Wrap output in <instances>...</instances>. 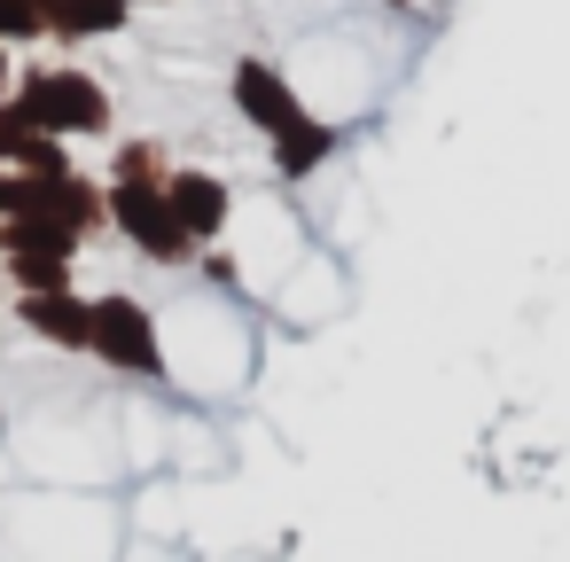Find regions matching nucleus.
I'll list each match as a JSON object with an SVG mask.
<instances>
[{"instance_id": "obj_1", "label": "nucleus", "mask_w": 570, "mask_h": 562, "mask_svg": "<svg viewBox=\"0 0 570 562\" xmlns=\"http://www.w3.org/2000/svg\"><path fill=\"white\" fill-rule=\"evenodd\" d=\"M17 102H24V118H32L40 134H56V141H95V134H110V95H102V79L63 71V63H24V71H17Z\"/></svg>"}, {"instance_id": "obj_2", "label": "nucleus", "mask_w": 570, "mask_h": 562, "mask_svg": "<svg viewBox=\"0 0 570 562\" xmlns=\"http://www.w3.org/2000/svg\"><path fill=\"white\" fill-rule=\"evenodd\" d=\"M110 227H118L149 266H188V258H196L188 227L173 219L165 180H126V172H110Z\"/></svg>"}, {"instance_id": "obj_3", "label": "nucleus", "mask_w": 570, "mask_h": 562, "mask_svg": "<svg viewBox=\"0 0 570 562\" xmlns=\"http://www.w3.org/2000/svg\"><path fill=\"white\" fill-rule=\"evenodd\" d=\"M71 266H79V235L71 227H56V219H0V274L17 282V297L71 289Z\"/></svg>"}, {"instance_id": "obj_4", "label": "nucleus", "mask_w": 570, "mask_h": 562, "mask_svg": "<svg viewBox=\"0 0 570 562\" xmlns=\"http://www.w3.org/2000/svg\"><path fill=\"white\" fill-rule=\"evenodd\" d=\"M95 359L110 375H165V344H157V313L126 289L95 297Z\"/></svg>"}, {"instance_id": "obj_5", "label": "nucleus", "mask_w": 570, "mask_h": 562, "mask_svg": "<svg viewBox=\"0 0 570 562\" xmlns=\"http://www.w3.org/2000/svg\"><path fill=\"white\" fill-rule=\"evenodd\" d=\"M227 95H235V110H243V118H250V126H258L266 141H282V134H289V126L305 118V102H297V87H289V79H282L274 63H258V56H250V63H235V79H227Z\"/></svg>"}, {"instance_id": "obj_6", "label": "nucleus", "mask_w": 570, "mask_h": 562, "mask_svg": "<svg viewBox=\"0 0 570 562\" xmlns=\"http://www.w3.org/2000/svg\"><path fill=\"white\" fill-rule=\"evenodd\" d=\"M17 328L56 344V352H95V297L79 289H48V297H17Z\"/></svg>"}, {"instance_id": "obj_7", "label": "nucleus", "mask_w": 570, "mask_h": 562, "mask_svg": "<svg viewBox=\"0 0 570 562\" xmlns=\"http://www.w3.org/2000/svg\"><path fill=\"white\" fill-rule=\"evenodd\" d=\"M165 196H173V219L188 227V243H219L227 235V211H235V196H227V180L219 172H173L165 180Z\"/></svg>"}, {"instance_id": "obj_8", "label": "nucleus", "mask_w": 570, "mask_h": 562, "mask_svg": "<svg viewBox=\"0 0 570 562\" xmlns=\"http://www.w3.org/2000/svg\"><path fill=\"white\" fill-rule=\"evenodd\" d=\"M266 149H274V172H282V180H313V172L336 157V126H321V118H297V126H289L282 141H266Z\"/></svg>"}, {"instance_id": "obj_9", "label": "nucleus", "mask_w": 570, "mask_h": 562, "mask_svg": "<svg viewBox=\"0 0 570 562\" xmlns=\"http://www.w3.org/2000/svg\"><path fill=\"white\" fill-rule=\"evenodd\" d=\"M32 141H40V126L24 118V102H17V95H0V172H17Z\"/></svg>"}, {"instance_id": "obj_10", "label": "nucleus", "mask_w": 570, "mask_h": 562, "mask_svg": "<svg viewBox=\"0 0 570 562\" xmlns=\"http://www.w3.org/2000/svg\"><path fill=\"white\" fill-rule=\"evenodd\" d=\"M48 40V0H0V48Z\"/></svg>"}, {"instance_id": "obj_11", "label": "nucleus", "mask_w": 570, "mask_h": 562, "mask_svg": "<svg viewBox=\"0 0 570 562\" xmlns=\"http://www.w3.org/2000/svg\"><path fill=\"white\" fill-rule=\"evenodd\" d=\"M17 172H32V180H71V149L56 141V134H40L32 149H24V165Z\"/></svg>"}, {"instance_id": "obj_12", "label": "nucleus", "mask_w": 570, "mask_h": 562, "mask_svg": "<svg viewBox=\"0 0 570 562\" xmlns=\"http://www.w3.org/2000/svg\"><path fill=\"white\" fill-rule=\"evenodd\" d=\"M17 87V63H9V48H0V95H9Z\"/></svg>"}, {"instance_id": "obj_13", "label": "nucleus", "mask_w": 570, "mask_h": 562, "mask_svg": "<svg viewBox=\"0 0 570 562\" xmlns=\"http://www.w3.org/2000/svg\"><path fill=\"white\" fill-rule=\"evenodd\" d=\"M126 9H134V0H126Z\"/></svg>"}]
</instances>
